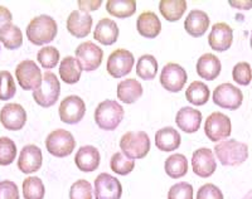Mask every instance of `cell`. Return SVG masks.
<instances>
[{
	"label": "cell",
	"instance_id": "d6986e66",
	"mask_svg": "<svg viewBox=\"0 0 252 199\" xmlns=\"http://www.w3.org/2000/svg\"><path fill=\"white\" fill-rule=\"evenodd\" d=\"M92 17L81 10H73L67 18V31L76 38H85L91 33Z\"/></svg>",
	"mask_w": 252,
	"mask_h": 199
},
{
	"label": "cell",
	"instance_id": "2e32d148",
	"mask_svg": "<svg viewBox=\"0 0 252 199\" xmlns=\"http://www.w3.org/2000/svg\"><path fill=\"white\" fill-rule=\"evenodd\" d=\"M0 123L8 130H20L27 123L26 110L19 103H8L0 111Z\"/></svg>",
	"mask_w": 252,
	"mask_h": 199
},
{
	"label": "cell",
	"instance_id": "83f0119b",
	"mask_svg": "<svg viewBox=\"0 0 252 199\" xmlns=\"http://www.w3.org/2000/svg\"><path fill=\"white\" fill-rule=\"evenodd\" d=\"M81 73L82 68L75 57L67 56L63 58L60 65V76L63 82H66L67 85H75L80 81Z\"/></svg>",
	"mask_w": 252,
	"mask_h": 199
},
{
	"label": "cell",
	"instance_id": "f1b7e54d",
	"mask_svg": "<svg viewBox=\"0 0 252 199\" xmlns=\"http://www.w3.org/2000/svg\"><path fill=\"white\" fill-rule=\"evenodd\" d=\"M160 14L168 22H177L187 10L186 0H161L159 3Z\"/></svg>",
	"mask_w": 252,
	"mask_h": 199
},
{
	"label": "cell",
	"instance_id": "9c48e42d",
	"mask_svg": "<svg viewBox=\"0 0 252 199\" xmlns=\"http://www.w3.org/2000/svg\"><path fill=\"white\" fill-rule=\"evenodd\" d=\"M103 51L94 42L81 43L76 48V60L80 63L82 71H96L102 63Z\"/></svg>",
	"mask_w": 252,
	"mask_h": 199
},
{
	"label": "cell",
	"instance_id": "d6a6232c",
	"mask_svg": "<svg viewBox=\"0 0 252 199\" xmlns=\"http://www.w3.org/2000/svg\"><path fill=\"white\" fill-rule=\"evenodd\" d=\"M0 42L6 49H18L23 44V33L14 24L6 26L0 31Z\"/></svg>",
	"mask_w": 252,
	"mask_h": 199
},
{
	"label": "cell",
	"instance_id": "f35d334b",
	"mask_svg": "<svg viewBox=\"0 0 252 199\" xmlns=\"http://www.w3.org/2000/svg\"><path fill=\"white\" fill-rule=\"evenodd\" d=\"M17 158L15 142L9 137H0V165H10Z\"/></svg>",
	"mask_w": 252,
	"mask_h": 199
},
{
	"label": "cell",
	"instance_id": "cb8c5ba5",
	"mask_svg": "<svg viewBox=\"0 0 252 199\" xmlns=\"http://www.w3.org/2000/svg\"><path fill=\"white\" fill-rule=\"evenodd\" d=\"M197 73L202 77L203 80L213 81L216 80L220 73L222 65H220V58L216 57L212 53H206L197 61Z\"/></svg>",
	"mask_w": 252,
	"mask_h": 199
},
{
	"label": "cell",
	"instance_id": "60d3db41",
	"mask_svg": "<svg viewBox=\"0 0 252 199\" xmlns=\"http://www.w3.org/2000/svg\"><path fill=\"white\" fill-rule=\"evenodd\" d=\"M69 199H92V187L90 182L80 179L73 183L69 189Z\"/></svg>",
	"mask_w": 252,
	"mask_h": 199
},
{
	"label": "cell",
	"instance_id": "8d00e7d4",
	"mask_svg": "<svg viewBox=\"0 0 252 199\" xmlns=\"http://www.w3.org/2000/svg\"><path fill=\"white\" fill-rule=\"evenodd\" d=\"M17 87H15L14 77L8 71H0V100L6 101L15 96Z\"/></svg>",
	"mask_w": 252,
	"mask_h": 199
},
{
	"label": "cell",
	"instance_id": "5bb4252c",
	"mask_svg": "<svg viewBox=\"0 0 252 199\" xmlns=\"http://www.w3.org/2000/svg\"><path fill=\"white\" fill-rule=\"evenodd\" d=\"M94 193L96 199H120L123 187L118 178L107 173H101L94 179Z\"/></svg>",
	"mask_w": 252,
	"mask_h": 199
},
{
	"label": "cell",
	"instance_id": "d4e9b609",
	"mask_svg": "<svg viewBox=\"0 0 252 199\" xmlns=\"http://www.w3.org/2000/svg\"><path fill=\"white\" fill-rule=\"evenodd\" d=\"M136 29L141 37L157 38L161 32V23L157 14L153 12H144L139 15L136 22Z\"/></svg>",
	"mask_w": 252,
	"mask_h": 199
},
{
	"label": "cell",
	"instance_id": "ac0fdd59",
	"mask_svg": "<svg viewBox=\"0 0 252 199\" xmlns=\"http://www.w3.org/2000/svg\"><path fill=\"white\" fill-rule=\"evenodd\" d=\"M233 42V31L227 23H216L208 37L209 47L213 51L224 52L231 48Z\"/></svg>",
	"mask_w": 252,
	"mask_h": 199
},
{
	"label": "cell",
	"instance_id": "c3c4849f",
	"mask_svg": "<svg viewBox=\"0 0 252 199\" xmlns=\"http://www.w3.org/2000/svg\"><path fill=\"white\" fill-rule=\"evenodd\" d=\"M242 199H252V191L247 192V194H245V197Z\"/></svg>",
	"mask_w": 252,
	"mask_h": 199
},
{
	"label": "cell",
	"instance_id": "e575fe53",
	"mask_svg": "<svg viewBox=\"0 0 252 199\" xmlns=\"http://www.w3.org/2000/svg\"><path fill=\"white\" fill-rule=\"evenodd\" d=\"M46 188L38 176H29L23 182V196L26 199H43Z\"/></svg>",
	"mask_w": 252,
	"mask_h": 199
},
{
	"label": "cell",
	"instance_id": "3957f363",
	"mask_svg": "<svg viewBox=\"0 0 252 199\" xmlns=\"http://www.w3.org/2000/svg\"><path fill=\"white\" fill-rule=\"evenodd\" d=\"M124 107L114 100H105L94 110V121L102 130L112 131L118 128L124 119Z\"/></svg>",
	"mask_w": 252,
	"mask_h": 199
},
{
	"label": "cell",
	"instance_id": "836d02e7",
	"mask_svg": "<svg viewBox=\"0 0 252 199\" xmlns=\"http://www.w3.org/2000/svg\"><path fill=\"white\" fill-rule=\"evenodd\" d=\"M158 73V61L152 54H144L136 63V74L145 81L154 80Z\"/></svg>",
	"mask_w": 252,
	"mask_h": 199
},
{
	"label": "cell",
	"instance_id": "9a60e30c",
	"mask_svg": "<svg viewBox=\"0 0 252 199\" xmlns=\"http://www.w3.org/2000/svg\"><path fill=\"white\" fill-rule=\"evenodd\" d=\"M192 168L199 178H209L215 174L217 163L213 151L208 148H201L193 153Z\"/></svg>",
	"mask_w": 252,
	"mask_h": 199
},
{
	"label": "cell",
	"instance_id": "bcb514c9",
	"mask_svg": "<svg viewBox=\"0 0 252 199\" xmlns=\"http://www.w3.org/2000/svg\"><path fill=\"white\" fill-rule=\"evenodd\" d=\"M13 20V15L8 8L0 5V31L6 26H10Z\"/></svg>",
	"mask_w": 252,
	"mask_h": 199
},
{
	"label": "cell",
	"instance_id": "4dcf8cb0",
	"mask_svg": "<svg viewBox=\"0 0 252 199\" xmlns=\"http://www.w3.org/2000/svg\"><path fill=\"white\" fill-rule=\"evenodd\" d=\"M106 10L110 15L116 18H129L136 12V1L134 0H109Z\"/></svg>",
	"mask_w": 252,
	"mask_h": 199
},
{
	"label": "cell",
	"instance_id": "7bdbcfd3",
	"mask_svg": "<svg viewBox=\"0 0 252 199\" xmlns=\"http://www.w3.org/2000/svg\"><path fill=\"white\" fill-rule=\"evenodd\" d=\"M197 199H223V194L217 185L207 183L198 189Z\"/></svg>",
	"mask_w": 252,
	"mask_h": 199
},
{
	"label": "cell",
	"instance_id": "f546056e",
	"mask_svg": "<svg viewBox=\"0 0 252 199\" xmlns=\"http://www.w3.org/2000/svg\"><path fill=\"white\" fill-rule=\"evenodd\" d=\"M164 169L166 175L172 179L182 178L188 173V160L183 154H173L169 158H166Z\"/></svg>",
	"mask_w": 252,
	"mask_h": 199
},
{
	"label": "cell",
	"instance_id": "ee69618b",
	"mask_svg": "<svg viewBox=\"0 0 252 199\" xmlns=\"http://www.w3.org/2000/svg\"><path fill=\"white\" fill-rule=\"evenodd\" d=\"M0 199H19V191L12 180L0 182Z\"/></svg>",
	"mask_w": 252,
	"mask_h": 199
},
{
	"label": "cell",
	"instance_id": "7a4b0ae2",
	"mask_svg": "<svg viewBox=\"0 0 252 199\" xmlns=\"http://www.w3.org/2000/svg\"><path fill=\"white\" fill-rule=\"evenodd\" d=\"M215 153L222 165L237 166L249 158V146L235 139H229L218 142L215 146Z\"/></svg>",
	"mask_w": 252,
	"mask_h": 199
},
{
	"label": "cell",
	"instance_id": "7402d4cb",
	"mask_svg": "<svg viewBox=\"0 0 252 199\" xmlns=\"http://www.w3.org/2000/svg\"><path fill=\"white\" fill-rule=\"evenodd\" d=\"M209 28V17L203 10H192L184 22V29L190 37L199 38L206 34L207 29Z\"/></svg>",
	"mask_w": 252,
	"mask_h": 199
},
{
	"label": "cell",
	"instance_id": "6da1fadb",
	"mask_svg": "<svg viewBox=\"0 0 252 199\" xmlns=\"http://www.w3.org/2000/svg\"><path fill=\"white\" fill-rule=\"evenodd\" d=\"M57 23L49 15H39L29 22L27 27V37L35 46L51 43L57 35Z\"/></svg>",
	"mask_w": 252,
	"mask_h": 199
},
{
	"label": "cell",
	"instance_id": "1f68e13d",
	"mask_svg": "<svg viewBox=\"0 0 252 199\" xmlns=\"http://www.w3.org/2000/svg\"><path fill=\"white\" fill-rule=\"evenodd\" d=\"M186 97L188 102L195 106H203L209 100V88L206 83L201 81H194L187 88Z\"/></svg>",
	"mask_w": 252,
	"mask_h": 199
},
{
	"label": "cell",
	"instance_id": "ab89813d",
	"mask_svg": "<svg viewBox=\"0 0 252 199\" xmlns=\"http://www.w3.org/2000/svg\"><path fill=\"white\" fill-rule=\"evenodd\" d=\"M233 81L240 86L250 85L252 80V71L251 66L247 62H240L233 67L232 71Z\"/></svg>",
	"mask_w": 252,
	"mask_h": 199
},
{
	"label": "cell",
	"instance_id": "8992f818",
	"mask_svg": "<svg viewBox=\"0 0 252 199\" xmlns=\"http://www.w3.org/2000/svg\"><path fill=\"white\" fill-rule=\"evenodd\" d=\"M46 148L53 157L66 158L75 150L76 140L69 131L57 129L47 136Z\"/></svg>",
	"mask_w": 252,
	"mask_h": 199
},
{
	"label": "cell",
	"instance_id": "277c9868",
	"mask_svg": "<svg viewBox=\"0 0 252 199\" xmlns=\"http://www.w3.org/2000/svg\"><path fill=\"white\" fill-rule=\"evenodd\" d=\"M121 153L130 159H143L150 150V139L145 131H129L120 140Z\"/></svg>",
	"mask_w": 252,
	"mask_h": 199
},
{
	"label": "cell",
	"instance_id": "484cf974",
	"mask_svg": "<svg viewBox=\"0 0 252 199\" xmlns=\"http://www.w3.org/2000/svg\"><path fill=\"white\" fill-rule=\"evenodd\" d=\"M181 134L174 128H163L155 134V145L161 151H173L181 146Z\"/></svg>",
	"mask_w": 252,
	"mask_h": 199
},
{
	"label": "cell",
	"instance_id": "7dc6e473",
	"mask_svg": "<svg viewBox=\"0 0 252 199\" xmlns=\"http://www.w3.org/2000/svg\"><path fill=\"white\" fill-rule=\"evenodd\" d=\"M229 5L233 6V8L247 10V9L252 8V1H233V0H231V1H229Z\"/></svg>",
	"mask_w": 252,
	"mask_h": 199
},
{
	"label": "cell",
	"instance_id": "7c38bea8",
	"mask_svg": "<svg viewBox=\"0 0 252 199\" xmlns=\"http://www.w3.org/2000/svg\"><path fill=\"white\" fill-rule=\"evenodd\" d=\"M85 114H86V105L81 97L72 95L62 100L60 105V117L62 123L75 125L83 119Z\"/></svg>",
	"mask_w": 252,
	"mask_h": 199
},
{
	"label": "cell",
	"instance_id": "b9f144b4",
	"mask_svg": "<svg viewBox=\"0 0 252 199\" xmlns=\"http://www.w3.org/2000/svg\"><path fill=\"white\" fill-rule=\"evenodd\" d=\"M168 199H193V187L187 182L177 183L168 192Z\"/></svg>",
	"mask_w": 252,
	"mask_h": 199
},
{
	"label": "cell",
	"instance_id": "603a6c76",
	"mask_svg": "<svg viewBox=\"0 0 252 199\" xmlns=\"http://www.w3.org/2000/svg\"><path fill=\"white\" fill-rule=\"evenodd\" d=\"M94 38L103 46H112L119 38V27L112 19L103 18L96 24Z\"/></svg>",
	"mask_w": 252,
	"mask_h": 199
},
{
	"label": "cell",
	"instance_id": "681fc988",
	"mask_svg": "<svg viewBox=\"0 0 252 199\" xmlns=\"http://www.w3.org/2000/svg\"><path fill=\"white\" fill-rule=\"evenodd\" d=\"M250 46H251L252 48V32H251V38H250Z\"/></svg>",
	"mask_w": 252,
	"mask_h": 199
},
{
	"label": "cell",
	"instance_id": "ba28073f",
	"mask_svg": "<svg viewBox=\"0 0 252 199\" xmlns=\"http://www.w3.org/2000/svg\"><path fill=\"white\" fill-rule=\"evenodd\" d=\"M232 131L231 120L222 112H213L209 115L204 124V133L211 141L217 142L229 137Z\"/></svg>",
	"mask_w": 252,
	"mask_h": 199
},
{
	"label": "cell",
	"instance_id": "d590c367",
	"mask_svg": "<svg viewBox=\"0 0 252 199\" xmlns=\"http://www.w3.org/2000/svg\"><path fill=\"white\" fill-rule=\"evenodd\" d=\"M110 166L114 173L119 175H126L134 170L135 162L130 158H126L123 153H115L110 160Z\"/></svg>",
	"mask_w": 252,
	"mask_h": 199
},
{
	"label": "cell",
	"instance_id": "ffe728a7",
	"mask_svg": "<svg viewBox=\"0 0 252 199\" xmlns=\"http://www.w3.org/2000/svg\"><path fill=\"white\" fill-rule=\"evenodd\" d=\"M177 126L187 134H193L202 124V112L193 107H182L175 116Z\"/></svg>",
	"mask_w": 252,
	"mask_h": 199
},
{
	"label": "cell",
	"instance_id": "8fae6325",
	"mask_svg": "<svg viewBox=\"0 0 252 199\" xmlns=\"http://www.w3.org/2000/svg\"><path fill=\"white\" fill-rule=\"evenodd\" d=\"M135 58L131 52L126 49H116L107 58L106 69L114 78H121L131 72Z\"/></svg>",
	"mask_w": 252,
	"mask_h": 199
},
{
	"label": "cell",
	"instance_id": "4fadbf2b",
	"mask_svg": "<svg viewBox=\"0 0 252 199\" xmlns=\"http://www.w3.org/2000/svg\"><path fill=\"white\" fill-rule=\"evenodd\" d=\"M188 76L186 69L178 63H168L160 74V83L166 91L179 92L186 86Z\"/></svg>",
	"mask_w": 252,
	"mask_h": 199
},
{
	"label": "cell",
	"instance_id": "74e56055",
	"mask_svg": "<svg viewBox=\"0 0 252 199\" xmlns=\"http://www.w3.org/2000/svg\"><path fill=\"white\" fill-rule=\"evenodd\" d=\"M37 60L44 69L55 68L60 62V52L56 47H43L38 52Z\"/></svg>",
	"mask_w": 252,
	"mask_h": 199
},
{
	"label": "cell",
	"instance_id": "4316f807",
	"mask_svg": "<svg viewBox=\"0 0 252 199\" xmlns=\"http://www.w3.org/2000/svg\"><path fill=\"white\" fill-rule=\"evenodd\" d=\"M143 96V86L134 78L121 81L118 85V99L121 102L131 105Z\"/></svg>",
	"mask_w": 252,
	"mask_h": 199
},
{
	"label": "cell",
	"instance_id": "e0dca14e",
	"mask_svg": "<svg viewBox=\"0 0 252 199\" xmlns=\"http://www.w3.org/2000/svg\"><path fill=\"white\" fill-rule=\"evenodd\" d=\"M43 163L42 150L37 145H26L18 158V168L22 173L32 174L39 170Z\"/></svg>",
	"mask_w": 252,
	"mask_h": 199
},
{
	"label": "cell",
	"instance_id": "30bf717a",
	"mask_svg": "<svg viewBox=\"0 0 252 199\" xmlns=\"http://www.w3.org/2000/svg\"><path fill=\"white\" fill-rule=\"evenodd\" d=\"M213 102L218 107L237 110L244 102V94L240 88L231 83H222L213 91Z\"/></svg>",
	"mask_w": 252,
	"mask_h": 199
},
{
	"label": "cell",
	"instance_id": "f6af8a7d",
	"mask_svg": "<svg viewBox=\"0 0 252 199\" xmlns=\"http://www.w3.org/2000/svg\"><path fill=\"white\" fill-rule=\"evenodd\" d=\"M78 6H80L82 13L94 12V10H97L101 6V0H94V1H89V0L83 1V0H80L78 1Z\"/></svg>",
	"mask_w": 252,
	"mask_h": 199
},
{
	"label": "cell",
	"instance_id": "52a82bcc",
	"mask_svg": "<svg viewBox=\"0 0 252 199\" xmlns=\"http://www.w3.org/2000/svg\"><path fill=\"white\" fill-rule=\"evenodd\" d=\"M15 77H17L20 87L26 91H31V90L34 91L40 87L42 81H43L40 68L35 65L34 61L32 60H26L17 66Z\"/></svg>",
	"mask_w": 252,
	"mask_h": 199
},
{
	"label": "cell",
	"instance_id": "44dd1931",
	"mask_svg": "<svg viewBox=\"0 0 252 199\" xmlns=\"http://www.w3.org/2000/svg\"><path fill=\"white\" fill-rule=\"evenodd\" d=\"M101 162V157L98 150L94 146L85 145L78 149L76 153L75 163L77 168L85 173H91L98 168Z\"/></svg>",
	"mask_w": 252,
	"mask_h": 199
},
{
	"label": "cell",
	"instance_id": "5b68a950",
	"mask_svg": "<svg viewBox=\"0 0 252 199\" xmlns=\"http://www.w3.org/2000/svg\"><path fill=\"white\" fill-rule=\"evenodd\" d=\"M61 94V85L55 73L46 72L39 88L33 91V99L40 107H51L56 105Z\"/></svg>",
	"mask_w": 252,
	"mask_h": 199
}]
</instances>
